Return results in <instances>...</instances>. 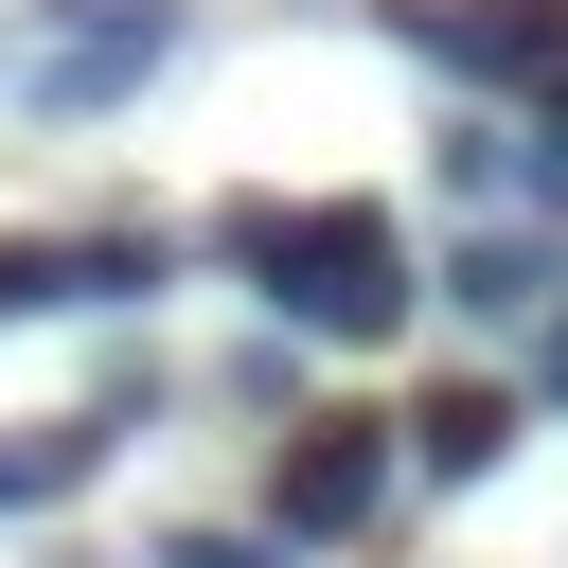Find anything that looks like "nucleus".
I'll return each mask as SVG.
<instances>
[{"mask_svg": "<svg viewBox=\"0 0 568 568\" xmlns=\"http://www.w3.org/2000/svg\"><path fill=\"white\" fill-rule=\"evenodd\" d=\"M36 18H53V53H18L36 106H124V89L178 71V36H195L178 0H36Z\"/></svg>", "mask_w": 568, "mask_h": 568, "instance_id": "nucleus-3", "label": "nucleus"}, {"mask_svg": "<svg viewBox=\"0 0 568 568\" xmlns=\"http://www.w3.org/2000/svg\"><path fill=\"white\" fill-rule=\"evenodd\" d=\"M160 568H284V532H231L213 515V532H160Z\"/></svg>", "mask_w": 568, "mask_h": 568, "instance_id": "nucleus-8", "label": "nucleus"}, {"mask_svg": "<svg viewBox=\"0 0 568 568\" xmlns=\"http://www.w3.org/2000/svg\"><path fill=\"white\" fill-rule=\"evenodd\" d=\"M532 178H550V195H568V71H550V89H532Z\"/></svg>", "mask_w": 568, "mask_h": 568, "instance_id": "nucleus-9", "label": "nucleus"}, {"mask_svg": "<svg viewBox=\"0 0 568 568\" xmlns=\"http://www.w3.org/2000/svg\"><path fill=\"white\" fill-rule=\"evenodd\" d=\"M444 302H462V320H532V302L568 320V248H532V231H462V248H444Z\"/></svg>", "mask_w": 568, "mask_h": 568, "instance_id": "nucleus-7", "label": "nucleus"}, {"mask_svg": "<svg viewBox=\"0 0 568 568\" xmlns=\"http://www.w3.org/2000/svg\"><path fill=\"white\" fill-rule=\"evenodd\" d=\"M160 231H18L0 248V320H106V302H160Z\"/></svg>", "mask_w": 568, "mask_h": 568, "instance_id": "nucleus-5", "label": "nucleus"}, {"mask_svg": "<svg viewBox=\"0 0 568 568\" xmlns=\"http://www.w3.org/2000/svg\"><path fill=\"white\" fill-rule=\"evenodd\" d=\"M213 266H248V302L302 320V337H337V355H373V337L408 320V231H390L373 195H320V213L231 195V213H213Z\"/></svg>", "mask_w": 568, "mask_h": 568, "instance_id": "nucleus-1", "label": "nucleus"}, {"mask_svg": "<svg viewBox=\"0 0 568 568\" xmlns=\"http://www.w3.org/2000/svg\"><path fill=\"white\" fill-rule=\"evenodd\" d=\"M408 462H426V497H462V479H497V462H515V390H479V373H444V390L408 408Z\"/></svg>", "mask_w": 568, "mask_h": 568, "instance_id": "nucleus-6", "label": "nucleus"}, {"mask_svg": "<svg viewBox=\"0 0 568 568\" xmlns=\"http://www.w3.org/2000/svg\"><path fill=\"white\" fill-rule=\"evenodd\" d=\"M373 18H390L426 71H462V89H515V106L568 71V0H373Z\"/></svg>", "mask_w": 568, "mask_h": 568, "instance_id": "nucleus-4", "label": "nucleus"}, {"mask_svg": "<svg viewBox=\"0 0 568 568\" xmlns=\"http://www.w3.org/2000/svg\"><path fill=\"white\" fill-rule=\"evenodd\" d=\"M390 479H408V408H284V444H266V532H284V550H337V532L390 515Z\"/></svg>", "mask_w": 568, "mask_h": 568, "instance_id": "nucleus-2", "label": "nucleus"}]
</instances>
